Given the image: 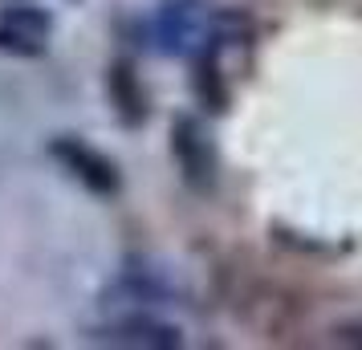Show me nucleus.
<instances>
[{"label": "nucleus", "instance_id": "3", "mask_svg": "<svg viewBox=\"0 0 362 350\" xmlns=\"http://www.w3.org/2000/svg\"><path fill=\"white\" fill-rule=\"evenodd\" d=\"M102 342H122V346H175V330L155 326V322H122L102 334Z\"/></svg>", "mask_w": 362, "mask_h": 350}, {"label": "nucleus", "instance_id": "2", "mask_svg": "<svg viewBox=\"0 0 362 350\" xmlns=\"http://www.w3.org/2000/svg\"><path fill=\"white\" fill-rule=\"evenodd\" d=\"M53 155H57V159H62V163H66L86 187H94V192H115V187H118L115 167L106 163L102 155H94L90 147H82V143H74V139L53 143Z\"/></svg>", "mask_w": 362, "mask_h": 350}, {"label": "nucleus", "instance_id": "1", "mask_svg": "<svg viewBox=\"0 0 362 350\" xmlns=\"http://www.w3.org/2000/svg\"><path fill=\"white\" fill-rule=\"evenodd\" d=\"M53 33L49 13H41L33 4H17V8H4L0 13V49L8 53H41L45 41Z\"/></svg>", "mask_w": 362, "mask_h": 350}]
</instances>
